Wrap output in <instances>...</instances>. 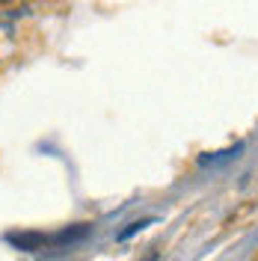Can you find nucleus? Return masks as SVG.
I'll return each instance as SVG.
<instances>
[{"label":"nucleus","mask_w":258,"mask_h":261,"mask_svg":"<svg viewBox=\"0 0 258 261\" xmlns=\"http://www.w3.org/2000/svg\"><path fill=\"white\" fill-rule=\"evenodd\" d=\"M148 261H158V255H151V258H148Z\"/></svg>","instance_id":"obj_3"},{"label":"nucleus","mask_w":258,"mask_h":261,"mask_svg":"<svg viewBox=\"0 0 258 261\" xmlns=\"http://www.w3.org/2000/svg\"><path fill=\"white\" fill-rule=\"evenodd\" d=\"M145 226H151V220H137V223H131V226L125 228L122 234H119V241H128L131 234H137V231H143Z\"/></svg>","instance_id":"obj_2"},{"label":"nucleus","mask_w":258,"mask_h":261,"mask_svg":"<svg viewBox=\"0 0 258 261\" xmlns=\"http://www.w3.org/2000/svg\"><path fill=\"white\" fill-rule=\"evenodd\" d=\"M9 241H12V244H18L21 249H39V246L45 244V238H42V234H21V238H18V234H12Z\"/></svg>","instance_id":"obj_1"}]
</instances>
